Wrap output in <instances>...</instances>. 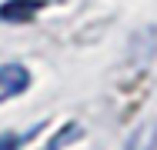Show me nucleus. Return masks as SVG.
Instances as JSON below:
<instances>
[{"mask_svg": "<svg viewBox=\"0 0 157 150\" xmlns=\"http://www.w3.org/2000/svg\"><path fill=\"white\" fill-rule=\"evenodd\" d=\"M27 87H30V70H27L24 63H17V60L0 63V103L20 97Z\"/></svg>", "mask_w": 157, "mask_h": 150, "instance_id": "obj_1", "label": "nucleus"}, {"mask_svg": "<svg viewBox=\"0 0 157 150\" xmlns=\"http://www.w3.org/2000/svg\"><path fill=\"white\" fill-rule=\"evenodd\" d=\"M154 144H157V123H144L134 130V137L127 140L124 150H154Z\"/></svg>", "mask_w": 157, "mask_h": 150, "instance_id": "obj_2", "label": "nucleus"}]
</instances>
